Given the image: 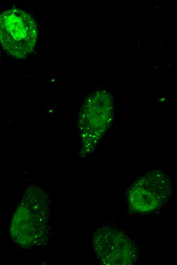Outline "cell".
Listing matches in <instances>:
<instances>
[{
	"instance_id": "6da1fadb",
	"label": "cell",
	"mask_w": 177,
	"mask_h": 265,
	"mask_svg": "<svg viewBox=\"0 0 177 265\" xmlns=\"http://www.w3.org/2000/svg\"><path fill=\"white\" fill-rule=\"evenodd\" d=\"M37 38L36 22L28 13L11 8L0 14V42L13 57H26L33 50Z\"/></svg>"
},
{
	"instance_id": "7a4b0ae2",
	"label": "cell",
	"mask_w": 177,
	"mask_h": 265,
	"mask_svg": "<svg viewBox=\"0 0 177 265\" xmlns=\"http://www.w3.org/2000/svg\"><path fill=\"white\" fill-rule=\"evenodd\" d=\"M170 193L169 177L161 171H152L140 177L129 188L128 206L132 213L149 214L159 209Z\"/></svg>"
},
{
	"instance_id": "3957f363",
	"label": "cell",
	"mask_w": 177,
	"mask_h": 265,
	"mask_svg": "<svg viewBox=\"0 0 177 265\" xmlns=\"http://www.w3.org/2000/svg\"><path fill=\"white\" fill-rule=\"evenodd\" d=\"M97 257L108 265L132 264L138 257L134 242L123 231L109 226L99 228L93 238Z\"/></svg>"
}]
</instances>
